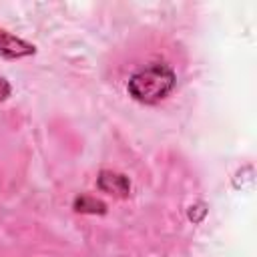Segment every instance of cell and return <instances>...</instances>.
<instances>
[{"label": "cell", "mask_w": 257, "mask_h": 257, "mask_svg": "<svg viewBox=\"0 0 257 257\" xmlns=\"http://www.w3.org/2000/svg\"><path fill=\"white\" fill-rule=\"evenodd\" d=\"M34 54V46L28 44L26 40L6 32L0 28V56L4 58H22Z\"/></svg>", "instance_id": "obj_2"}, {"label": "cell", "mask_w": 257, "mask_h": 257, "mask_svg": "<svg viewBox=\"0 0 257 257\" xmlns=\"http://www.w3.org/2000/svg\"><path fill=\"white\" fill-rule=\"evenodd\" d=\"M8 96H10V84H8V80L4 76H0V102L6 100Z\"/></svg>", "instance_id": "obj_5"}, {"label": "cell", "mask_w": 257, "mask_h": 257, "mask_svg": "<svg viewBox=\"0 0 257 257\" xmlns=\"http://www.w3.org/2000/svg\"><path fill=\"white\" fill-rule=\"evenodd\" d=\"M98 187L108 193V195H114V197H126L128 191H131V183L124 175H118V173H110V171H102L100 177H98Z\"/></svg>", "instance_id": "obj_3"}, {"label": "cell", "mask_w": 257, "mask_h": 257, "mask_svg": "<svg viewBox=\"0 0 257 257\" xmlns=\"http://www.w3.org/2000/svg\"><path fill=\"white\" fill-rule=\"evenodd\" d=\"M74 209L80 213H104V203L90 197H80L74 201Z\"/></svg>", "instance_id": "obj_4"}, {"label": "cell", "mask_w": 257, "mask_h": 257, "mask_svg": "<svg viewBox=\"0 0 257 257\" xmlns=\"http://www.w3.org/2000/svg\"><path fill=\"white\" fill-rule=\"evenodd\" d=\"M175 86V72L167 64H149L135 72L128 80V92L135 100L155 104L163 100Z\"/></svg>", "instance_id": "obj_1"}]
</instances>
